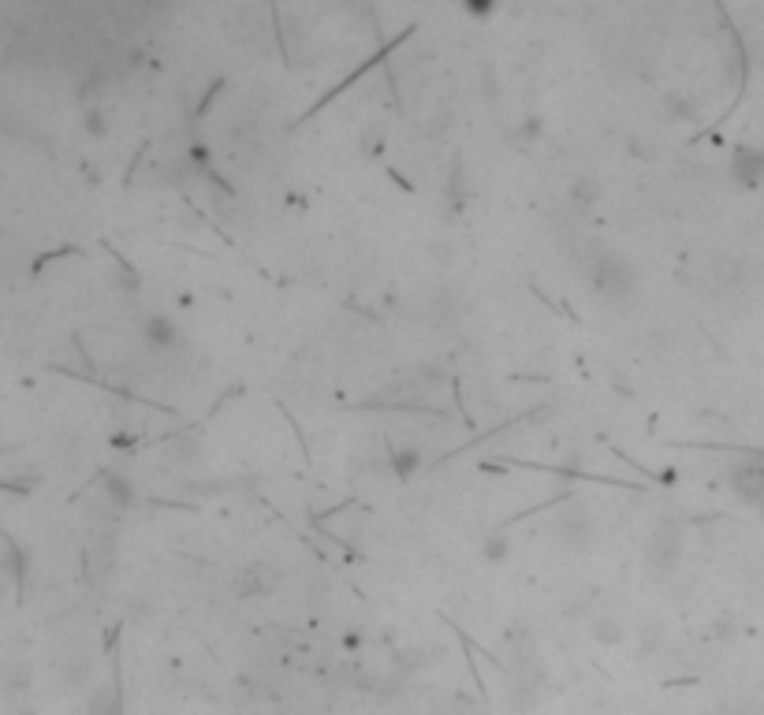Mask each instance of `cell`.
<instances>
[{
	"label": "cell",
	"mask_w": 764,
	"mask_h": 715,
	"mask_svg": "<svg viewBox=\"0 0 764 715\" xmlns=\"http://www.w3.org/2000/svg\"><path fill=\"white\" fill-rule=\"evenodd\" d=\"M589 283H593V291L600 299H608V302H627L638 291V268L627 258L604 250V254H597V261L589 268Z\"/></svg>",
	"instance_id": "cell-1"
},
{
	"label": "cell",
	"mask_w": 764,
	"mask_h": 715,
	"mask_svg": "<svg viewBox=\"0 0 764 715\" xmlns=\"http://www.w3.org/2000/svg\"><path fill=\"white\" fill-rule=\"evenodd\" d=\"M683 559V526L679 521H660V526L649 533V544H645V566L656 582H663L667 574H675V566Z\"/></svg>",
	"instance_id": "cell-2"
},
{
	"label": "cell",
	"mask_w": 764,
	"mask_h": 715,
	"mask_svg": "<svg viewBox=\"0 0 764 715\" xmlns=\"http://www.w3.org/2000/svg\"><path fill=\"white\" fill-rule=\"evenodd\" d=\"M552 541L567 552H582L593 544V514L586 507H563L552 518Z\"/></svg>",
	"instance_id": "cell-3"
},
{
	"label": "cell",
	"mask_w": 764,
	"mask_h": 715,
	"mask_svg": "<svg viewBox=\"0 0 764 715\" xmlns=\"http://www.w3.org/2000/svg\"><path fill=\"white\" fill-rule=\"evenodd\" d=\"M731 489L738 499L753 503L764 510V462L760 458H746L738 466H731Z\"/></svg>",
	"instance_id": "cell-4"
},
{
	"label": "cell",
	"mask_w": 764,
	"mask_h": 715,
	"mask_svg": "<svg viewBox=\"0 0 764 715\" xmlns=\"http://www.w3.org/2000/svg\"><path fill=\"white\" fill-rule=\"evenodd\" d=\"M731 179L738 186H760L764 183V150L757 146H742L731 157Z\"/></svg>",
	"instance_id": "cell-5"
},
{
	"label": "cell",
	"mask_w": 764,
	"mask_h": 715,
	"mask_svg": "<svg viewBox=\"0 0 764 715\" xmlns=\"http://www.w3.org/2000/svg\"><path fill=\"white\" fill-rule=\"evenodd\" d=\"M511 711L515 715H530L537 704H541V671H526L518 675L515 686H511V697H507Z\"/></svg>",
	"instance_id": "cell-6"
},
{
	"label": "cell",
	"mask_w": 764,
	"mask_h": 715,
	"mask_svg": "<svg viewBox=\"0 0 764 715\" xmlns=\"http://www.w3.org/2000/svg\"><path fill=\"white\" fill-rule=\"evenodd\" d=\"M142 340H146L150 351H172L179 343V328L164 313H150L146 324H142Z\"/></svg>",
	"instance_id": "cell-7"
},
{
	"label": "cell",
	"mask_w": 764,
	"mask_h": 715,
	"mask_svg": "<svg viewBox=\"0 0 764 715\" xmlns=\"http://www.w3.org/2000/svg\"><path fill=\"white\" fill-rule=\"evenodd\" d=\"M567 198H570V205L575 209H593L597 202H600V183L593 179V175H578V179H570V186H567Z\"/></svg>",
	"instance_id": "cell-8"
},
{
	"label": "cell",
	"mask_w": 764,
	"mask_h": 715,
	"mask_svg": "<svg viewBox=\"0 0 764 715\" xmlns=\"http://www.w3.org/2000/svg\"><path fill=\"white\" fill-rule=\"evenodd\" d=\"M589 634H593L597 645H619V641L627 637V626L619 623V618H611V615H600V618H593Z\"/></svg>",
	"instance_id": "cell-9"
},
{
	"label": "cell",
	"mask_w": 764,
	"mask_h": 715,
	"mask_svg": "<svg viewBox=\"0 0 764 715\" xmlns=\"http://www.w3.org/2000/svg\"><path fill=\"white\" fill-rule=\"evenodd\" d=\"M105 496H109V503L120 507V510H127V507L134 503V489H131V481H127L123 473H109V477H105Z\"/></svg>",
	"instance_id": "cell-10"
},
{
	"label": "cell",
	"mask_w": 764,
	"mask_h": 715,
	"mask_svg": "<svg viewBox=\"0 0 764 715\" xmlns=\"http://www.w3.org/2000/svg\"><path fill=\"white\" fill-rule=\"evenodd\" d=\"M86 715H123V704L112 689H93L86 700Z\"/></svg>",
	"instance_id": "cell-11"
},
{
	"label": "cell",
	"mask_w": 764,
	"mask_h": 715,
	"mask_svg": "<svg viewBox=\"0 0 764 715\" xmlns=\"http://www.w3.org/2000/svg\"><path fill=\"white\" fill-rule=\"evenodd\" d=\"M388 466H392V473H396V477H403V481H407V477L421 466V451H418V447H392Z\"/></svg>",
	"instance_id": "cell-12"
},
{
	"label": "cell",
	"mask_w": 764,
	"mask_h": 715,
	"mask_svg": "<svg viewBox=\"0 0 764 715\" xmlns=\"http://www.w3.org/2000/svg\"><path fill=\"white\" fill-rule=\"evenodd\" d=\"M265 585H269V578L261 574V570H247L243 578H235V593L239 596H258V593H265Z\"/></svg>",
	"instance_id": "cell-13"
},
{
	"label": "cell",
	"mask_w": 764,
	"mask_h": 715,
	"mask_svg": "<svg viewBox=\"0 0 764 715\" xmlns=\"http://www.w3.org/2000/svg\"><path fill=\"white\" fill-rule=\"evenodd\" d=\"M663 109L672 112V120H694L697 116V105L679 98V93H663Z\"/></svg>",
	"instance_id": "cell-14"
},
{
	"label": "cell",
	"mask_w": 764,
	"mask_h": 715,
	"mask_svg": "<svg viewBox=\"0 0 764 715\" xmlns=\"http://www.w3.org/2000/svg\"><path fill=\"white\" fill-rule=\"evenodd\" d=\"M90 675H93L90 659H75V663L64 667V686H68V689H79L82 682H90Z\"/></svg>",
	"instance_id": "cell-15"
},
{
	"label": "cell",
	"mask_w": 764,
	"mask_h": 715,
	"mask_svg": "<svg viewBox=\"0 0 764 715\" xmlns=\"http://www.w3.org/2000/svg\"><path fill=\"white\" fill-rule=\"evenodd\" d=\"M358 150L369 153V157H377L380 150H385V134H380L377 127H366V131L358 134Z\"/></svg>",
	"instance_id": "cell-16"
},
{
	"label": "cell",
	"mask_w": 764,
	"mask_h": 715,
	"mask_svg": "<svg viewBox=\"0 0 764 715\" xmlns=\"http://www.w3.org/2000/svg\"><path fill=\"white\" fill-rule=\"evenodd\" d=\"M30 678H34V671H30V663H8V686L12 689H27L30 686Z\"/></svg>",
	"instance_id": "cell-17"
},
{
	"label": "cell",
	"mask_w": 764,
	"mask_h": 715,
	"mask_svg": "<svg viewBox=\"0 0 764 715\" xmlns=\"http://www.w3.org/2000/svg\"><path fill=\"white\" fill-rule=\"evenodd\" d=\"M507 555H511L507 537H489V541H485V559H489V563H504Z\"/></svg>",
	"instance_id": "cell-18"
},
{
	"label": "cell",
	"mask_w": 764,
	"mask_h": 715,
	"mask_svg": "<svg viewBox=\"0 0 764 715\" xmlns=\"http://www.w3.org/2000/svg\"><path fill=\"white\" fill-rule=\"evenodd\" d=\"M5 555H8V574L23 585V559H19V548H16V541H5Z\"/></svg>",
	"instance_id": "cell-19"
},
{
	"label": "cell",
	"mask_w": 764,
	"mask_h": 715,
	"mask_svg": "<svg viewBox=\"0 0 764 715\" xmlns=\"http://www.w3.org/2000/svg\"><path fill=\"white\" fill-rule=\"evenodd\" d=\"M82 127H86V134L101 138V134H105V120H101V112H98V109H86V112H82Z\"/></svg>",
	"instance_id": "cell-20"
},
{
	"label": "cell",
	"mask_w": 764,
	"mask_h": 715,
	"mask_svg": "<svg viewBox=\"0 0 764 715\" xmlns=\"http://www.w3.org/2000/svg\"><path fill=\"white\" fill-rule=\"evenodd\" d=\"M534 138H541V120L526 116V120H522V127H518V142H534Z\"/></svg>",
	"instance_id": "cell-21"
},
{
	"label": "cell",
	"mask_w": 764,
	"mask_h": 715,
	"mask_svg": "<svg viewBox=\"0 0 764 715\" xmlns=\"http://www.w3.org/2000/svg\"><path fill=\"white\" fill-rule=\"evenodd\" d=\"M429 254H433L440 265H451V261H455V250H451V243H440V238H433V243H429Z\"/></svg>",
	"instance_id": "cell-22"
},
{
	"label": "cell",
	"mask_w": 764,
	"mask_h": 715,
	"mask_svg": "<svg viewBox=\"0 0 764 715\" xmlns=\"http://www.w3.org/2000/svg\"><path fill=\"white\" fill-rule=\"evenodd\" d=\"M466 12L482 19V16H493V12H496V5H493V0H466Z\"/></svg>",
	"instance_id": "cell-23"
},
{
	"label": "cell",
	"mask_w": 764,
	"mask_h": 715,
	"mask_svg": "<svg viewBox=\"0 0 764 715\" xmlns=\"http://www.w3.org/2000/svg\"><path fill=\"white\" fill-rule=\"evenodd\" d=\"M731 626H735V623H731V618L724 615V618H716V623H712V634H720V637H731Z\"/></svg>",
	"instance_id": "cell-24"
},
{
	"label": "cell",
	"mask_w": 764,
	"mask_h": 715,
	"mask_svg": "<svg viewBox=\"0 0 764 715\" xmlns=\"http://www.w3.org/2000/svg\"><path fill=\"white\" fill-rule=\"evenodd\" d=\"M344 645H347V648H358V645H362V637H358V634H347V637H344Z\"/></svg>",
	"instance_id": "cell-25"
}]
</instances>
